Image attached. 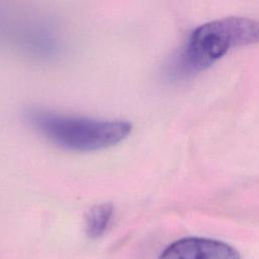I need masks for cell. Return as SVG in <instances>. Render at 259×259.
<instances>
[{"label":"cell","mask_w":259,"mask_h":259,"mask_svg":"<svg viewBox=\"0 0 259 259\" xmlns=\"http://www.w3.org/2000/svg\"><path fill=\"white\" fill-rule=\"evenodd\" d=\"M158 259H241L231 245L215 239L186 237L164 249Z\"/></svg>","instance_id":"obj_3"},{"label":"cell","mask_w":259,"mask_h":259,"mask_svg":"<svg viewBox=\"0 0 259 259\" xmlns=\"http://www.w3.org/2000/svg\"><path fill=\"white\" fill-rule=\"evenodd\" d=\"M26 122L56 146L75 152H92L113 147L132 132L125 120L95 119L68 115L44 108L24 111Z\"/></svg>","instance_id":"obj_2"},{"label":"cell","mask_w":259,"mask_h":259,"mask_svg":"<svg viewBox=\"0 0 259 259\" xmlns=\"http://www.w3.org/2000/svg\"><path fill=\"white\" fill-rule=\"evenodd\" d=\"M114 207L109 202H103L92 206L85 217V231L89 238L101 237L109 226Z\"/></svg>","instance_id":"obj_4"},{"label":"cell","mask_w":259,"mask_h":259,"mask_svg":"<svg viewBox=\"0 0 259 259\" xmlns=\"http://www.w3.org/2000/svg\"><path fill=\"white\" fill-rule=\"evenodd\" d=\"M259 42V21L230 16L196 27L185 45L170 59L166 75L171 80L191 77L225 56L232 48Z\"/></svg>","instance_id":"obj_1"}]
</instances>
